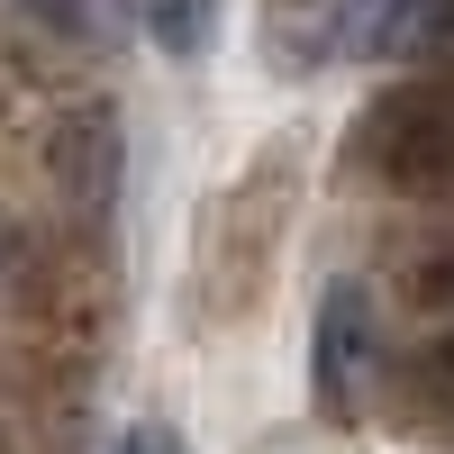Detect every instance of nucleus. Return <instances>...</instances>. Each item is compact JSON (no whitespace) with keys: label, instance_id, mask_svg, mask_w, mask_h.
<instances>
[{"label":"nucleus","instance_id":"6","mask_svg":"<svg viewBox=\"0 0 454 454\" xmlns=\"http://www.w3.org/2000/svg\"><path fill=\"white\" fill-rule=\"evenodd\" d=\"M391 309L400 318H427V327H454V237L400 246V263H391Z\"/></svg>","mask_w":454,"mask_h":454},{"label":"nucleus","instance_id":"9","mask_svg":"<svg viewBox=\"0 0 454 454\" xmlns=\"http://www.w3.org/2000/svg\"><path fill=\"white\" fill-rule=\"evenodd\" d=\"M200 19H209V0H145V27H155V46H173V55L200 46Z\"/></svg>","mask_w":454,"mask_h":454},{"label":"nucleus","instance_id":"3","mask_svg":"<svg viewBox=\"0 0 454 454\" xmlns=\"http://www.w3.org/2000/svg\"><path fill=\"white\" fill-rule=\"evenodd\" d=\"M372 372H382V318H372V282H327L318 300V346H309V391L327 419H355Z\"/></svg>","mask_w":454,"mask_h":454},{"label":"nucleus","instance_id":"2","mask_svg":"<svg viewBox=\"0 0 454 454\" xmlns=\"http://www.w3.org/2000/svg\"><path fill=\"white\" fill-rule=\"evenodd\" d=\"M36 164H46L55 209H73L82 227L109 218V200H119V119H109V100H64L46 119Z\"/></svg>","mask_w":454,"mask_h":454},{"label":"nucleus","instance_id":"1","mask_svg":"<svg viewBox=\"0 0 454 454\" xmlns=\"http://www.w3.org/2000/svg\"><path fill=\"white\" fill-rule=\"evenodd\" d=\"M355 164L382 182L391 200H454V64L419 73L364 109L355 128Z\"/></svg>","mask_w":454,"mask_h":454},{"label":"nucleus","instance_id":"8","mask_svg":"<svg viewBox=\"0 0 454 454\" xmlns=\"http://www.w3.org/2000/svg\"><path fill=\"white\" fill-rule=\"evenodd\" d=\"M46 282H55V263H46V246H36V227H19L10 209H0V309H36Z\"/></svg>","mask_w":454,"mask_h":454},{"label":"nucleus","instance_id":"7","mask_svg":"<svg viewBox=\"0 0 454 454\" xmlns=\"http://www.w3.org/2000/svg\"><path fill=\"white\" fill-rule=\"evenodd\" d=\"M263 55L309 73L336 55V0H263Z\"/></svg>","mask_w":454,"mask_h":454},{"label":"nucleus","instance_id":"5","mask_svg":"<svg viewBox=\"0 0 454 454\" xmlns=\"http://www.w3.org/2000/svg\"><path fill=\"white\" fill-rule=\"evenodd\" d=\"M391 409L409 427H427V436H454V327H427L419 346H409L400 364H391Z\"/></svg>","mask_w":454,"mask_h":454},{"label":"nucleus","instance_id":"10","mask_svg":"<svg viewBox=\"0 0 454 454\" xmlns=\"http://www.w3.org/2000/svg\"><path fill=\"white\" fill-rule=\"evenodd\" d=\"M119 454H182V445H173V436H164V427H137V436H128V445H119Z\"/></svg>","mask_w":454,"mask_h":454},{"label":"nucleus","instance_id":"4","mask_svg":"<svg viewBox=\"0 0 454 454\" xmlns=\"http://www.w3.org/2000/svg\"><path fill=\"white\" fill-rule=\"evenodd\" d=\"M10 46L36 73H82L100 55V0H10Z\"/></svg>","mask_w":454,"mask_h":454}]
</instances>
